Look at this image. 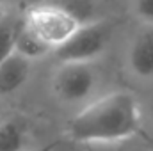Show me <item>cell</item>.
Here are the masks:
<instances>
[{"label": "cell", "instance_id": "5b68a950", "mask_svg": "<svg viewBox=\"0 0 153 151\" xmlns=\"http://www.w3.org/2000/svg\"><path fill=\"white\" fill-rule=\"evenodd\" d=\"M126 62L130 73L141 80H153V25H144L128 46Z\"/></svg>", "mask_w": 153, "mask_h": 151}, {"label": "cell", "instance_id": "277c9868", "mask_svg": "<svg viewBox=\"0 0 153 151\" xmlns=\"http://www.w3.org/2000/svg\"><path fill=\"white\" fill-rule=\"evenodd\" d=\"M96 82L93 62H59L52 76V89L64 103H82L93 94Z\"/></svg>", "mask_w": 153, "mask_h": 151}, {"label": "cell", "instance_id": "ba28073f", "mask_svg": "<svg viewBox=\"0 0 153 151\" xmlns=\"http://www.w3.org/2000/svg\"><path fill=\"white\" fill-rule=\"evenodd\" d=\"M25 130L16 121L0 123V151H23Z\"/></svg>", "mask_w": 153, "mask_h": 151}, {"label": "cell", "instance_id": "4fadbf2b", "mask_svg": "<svg viewBox=\"0 0 153 151\" xmlns=\"http://www.w3.org/2000/svg\"><path fill=\"white\" fill-rule=\"evenodd\" d=\"M148 150L153 151V139H148Z\"/></svg>", "mask_w": 153, "mask_h": 151}, {"label": "cell", "instance_id": "7a4b0ae2", "mask_svg": "<svg viewBox=\"0 0 153 151\" xmlns=\"http://www.w3.org/2000/svg\"><path fill=\"white\" fill-rule=\"evenodd\" d=\"M112 38V25L107 20L82 23L75 32L59 44L53 53L59 62H93L98 59Z\"/></svg>", "mask_w": 153, "mask_h": 151}, {"label": "cell", "instance_id": "52a82bcc", "mask_svg": "<svg viewBox=\"0 0 153 151\" xmlns=\"http://www.w3.org/2000/svg\"><path fill=\"white\" fill-rule=\"evenodd\" d=\"M14 52L30 59V61H36L39 57L46 55L48 52H52V48L39 38L34 30H30L25 23L22 27L16 29V36H14Z\"/></svg>", "mask_w": 153, "mask_h": 151}, {"label": "cell", "instance_id": "6da1fadb", "mask_svg": "<svg viewBox=\"0 0 153 151\" xmlns=\"http://www.w3.org/2000/svg\"><path fill=\"white\" fill-rule=\"evenodd\" d=\"M139 130V103L125 91H116L87 103L68 123L70 137L85 144L119 142L134 137Z\"/></svg>", "mask_w": 153, "mask_h": 151}, {"label": "cell", "instance_id": "30bf717a", "mask_svg": "<svg viewBox=\"0 0 153 151\" xmlns=\"http://www.w3.org/2000/svg\"><path fill=\"white\" fill-rule=\"evenodd\" d=\"M16 25L7 20H0V62L9 57L14 52V36H16Z\"/></svg>", "mask_w": 153, "mask_h": 151}, {"label": "cell", "instance_id": "8992f818", "mask_svg": "<svg viewBox=\"0 0 153 151\" xmlns=\"http://www.w3.org/2000/svg\"><path fill=\"white\" fill-rule=\"evenodd\" d=\"M32 61L13 52L0 62V96L16 93L30 76Z\"/></svg>", "mask_w": 153, "mask_h": 151}, {"label": "cell", "instance_id": "8fae6325", "mask_svg": "<svg viewBox=\"0 0 153 151\" xmlns=\"http://www.w3.org/2000/svg\"><path fill=\"white\" fill-rule=\"evenodd\" d=\"M134 13L144 25H153V0H134Z\"/></svg>", "mask_w": 153, "mask_h": 151}, {"label": "cell", "instance_id": "7c38bea8", "mask_svg": "<svg viewBox=\"0 0 153 151\" xmlns=\"http://www.w3.org/2000/svg\"><path fill=\"white\" fill-rule=\"evenodd\" d=\"M57 146H59V142H50V144H46L45 148H41V150H38V151H53Z\"/></svg>", "mask_w": 153, "mask_h": 151}, {"label": "cell", "instance_id": "9c48e42d", "mask_svg": "<svg viewBox=\"0 0 153 151\" xmlns=\"http://www.w3.org/2000/svg\"><path fill=\"white\" fill-rule=\"evenodd\" d=\"M59 4L75 16L80 25L96 20V14H94L96 5H94L93 0H61Z\"/></svg>", "mask_w": 153, "mask_h": 151}, {"label": "cell", "instance_id": "3957f363", "mask_svg": "<svg viewBox=\"0 0 153 151\" xmlns=\"http://www.w3.org/2000/svg\"><path fill=\"white\" fill-rule=\"evenodd\" d=\"M23 23L34 30L52 48V52L80 27L78 20L61 4H39L30 7Z\"/></svg>", "mask_w": 153, "mask_h": 151}, {"label": "cell", "instance_id": "5bb4252c", "mask_svg": "<svg viewBox=\"0 0 153 151\" xmlns=\"http://www.w3.org/2000/svg\"><path fill=\"white\" fill-rule=\"evenodd\" d=\"M2 18H4V16H2V9H0V20H2Z\"/></svg>", "mask_w": 153, "mask_h": 151}]
</instances>
